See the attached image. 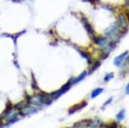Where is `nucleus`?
Returning a JSON list of instances; mask_svg holds the SVG:
<instances>
[{
	"label": "nucleus",
	"mask_w": 129,
	"mask_h": 128,
	"mask_svg": "<svg viewBox=\"0 0 129 128\" xmlns=\"http://www.w3.org/2000/svg\"><path fill=\"white\" fill-rule=\"evenodd\" d=\"M103 89H102V88L95 89V90H93L92 93H91V98H92V99L95 98L96 96H98L99 95H101L102 93H103Z\"/></svg>",
	"instance_id": "obj_3"
},
{
	"label": "nucleus",
	"mask_w": 129,
	"mask_h": 128,
	"mask_svg": "<svg viewBox=\"0 0 129 128\" xmlns=\"http://www.w3.org/2000/svg\"><path fill=\"white\" fill-rule=\"evenodd\" d=\"M113 77H114V73H109V74H107V75L105 76L104 81L105 82H109Z\"/></svg>",
	"instance_id": "obj_6"
},
{
	"label": "nucleus",
	"mask_w": 129,
	"mask_h": 128,
	"mask_svg": "<svg viewBox=\"0 0 129 128\" xmlns=\"http://www.w3.org/2000/svg\"><path fill=\"white\" fill-rule=\"evenodd\" d=\"M129 56V52L128 51H126L124 52V53H120V55H118L117 57L114 58V65L116 67H120L122 66V65L125 63V61H126V58Z\"/></svg>",
	"instance_id": "obj_1"
},
{
	"label": "nucleus",
	"mask_w": 129,
	"mask_h": 128,
	"mask_svg": "<svg viewBox=\"0 0 129 128\" xmlns=\"http://www.w3.org/2000/svg\"><path fill=\"white\" fill-rule=\"evenodd\" d=\"M125 91H126V95H129V82L127 83V85H126V90H125Z\"/></svg>",
	"instance_id": "obj_7"
},
{
	"label": "nucleus",
	"mask_w": 129,
	"mask_h": 128,
	"mask_svg": "<svg viewBox=\"0 0 129 128\" xmlns=\"http://www.w3.org/2000/svg\"><path fill=\"white\" fill-rule=\"evenodd\" d=\"M124 117H125V110H120V112L117 113V115H116V119H117L118 120L123 119Z\"/></svg>",
	"instance_id": "obj_5"
},
{
	"label": "nucleus",
	"mask_w": 129,
	"mask_h": 128,
	"mask_svg": "<svg viewBox=\"0 0 129 128\" xmlns=\"http://www.w3.org/2000/svg\"><path fill=\"white\" fill-rule=\"evenodd\" d=\"M72 84H73V82H72V80H71V81H70V82H68V83H66L63 88H61L59 90H58L57 92H55L54 94L53 95V98H58V97H59V96H61V95L64 94V93L67 91L68 90H70L71 87H72Z\"/></svg>",
	"instance_id": "obj_2"
},
{
	"label": "nucleus",
	"mask_w": 129,
	"mask_h": 128,
	"mask_svg": "<svg viewBox=\"0 0 129 128\" xmlns=\"http://www.w3.org/2000/svg\"><path fill=\"white\" fill-rule=\"evenodd\" d=\"M86 75H87V72L86 71H84L83 72L82 74H81L80 76H78V77L76 78V79H72V82H73V84H75V83H78V82H80V81H82L84 78L86 77Z\"/></svg>",
	"instance_id": "obj_4"
},
{
	"label": "nucleus",
	"mask_w": 129,
	"mask_h": 128,
	"mask_svg": "<svg viewBox=\"0 0 129 128\" xmlns=\"http://www.w3.org/2000/svg\"><path fill=\"white\" fill-rule=\"evenodd\" d=\"M91 128H97V127H91Z\"/></svg>",
	"instance_id": "obj_9"
},
{
	"label": "nucleus",
	"mask_w": 129,
	"mask_h": 128,
	"mask_svg": "<svg viewBox=\"0 0 129 128\" xmlns=\"http://www.w3.org/2000/svg\"><path fill=\"white\" fill-rule=\"evenodd\" d=\"M112 102V98H109V100H108V101H107V102H105V104H104V105H105V106H106V105L109 104V103H110V102Z\"/></svg>",
	"instance_id": "obj_8"
}]
</instances>
